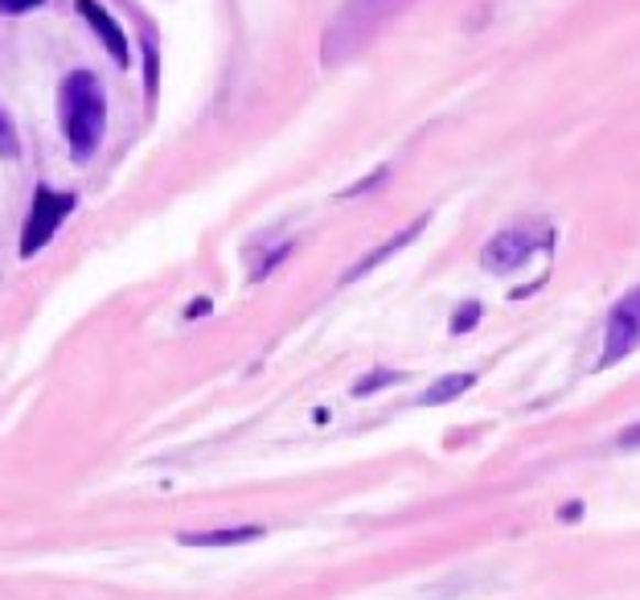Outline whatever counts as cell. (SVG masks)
<instances>
[{
    "instance_id": "obj_1",
    "label": "cell",
    "mask_w": 640,
    "mask_h": 600,
    "mask_svg": "<svg viewBox=\"0 0 640 600\" xmlns=\"http://www.w3.org/2000/svg\"><path fill=\"white\" fill-rule=\"evenodd\" d=\"M58 116L70 157L75 161H90L107 132V95L99 87V78L90 75V71H75V75L62 78Z\"/></svg>"
},
{
    "instance_id": "obj_2",
    "label": "cell",
    "mask_w": 640,
    "mask_h": 600,
    "mask_svg": "<svg viewBox=\"0 0 640 600\" xmlns=\"http://www.w3.org/2000/svg\"><path fill=\"white\" fill-rule=\"evenodd\" d=\"M415 0H345L337 17L325 25V42H321V62L325 66H341V62L358 58L361 50L382 33L387 21L406 13Z\"/></svg>"
},
{
    "instance_id": "obj_3",
    "label": "cell",
    "mask_w": 640,
    "mask_h": 600,
    "mask_svg": "<svg viewBox=\"0 0 640 600\" xmlns=\"http://www.w3.org/2000/svg\"><path fill=\"white\" fill-rule=\"evenodd\" d=\"M78 197L66 194V190H50V185H37L30 206V218H25V235H21V259H33L42 251L45 243L58 235V226L75 214Z\"/></svg>"
},
{
    "instance_id": "obj_4",
    "label": "cell",
    "mask_w": 640,
    "mask_h": 600,
    "mask_svg": "<svg viewBox=\"0 0 640 600\" xmlns=\"http://www.w3.org/2000/svg\"><path fill=\"white\" fill-rule=\"evenodd\" d=\"M551 243V231H530V226H509L501 235H492V243H485L480 251V264L489 271H513L521 268L525 259L534 256L538 247Z\"/></svg>"
},
{
    "instance_id": "obj_5",
    "label": "cell",
    "mask_w": 640,
    "mask_h": 600,
    "mask_svg": "<svg viewBox=\"0 0 640 600\" xmlns=\"http://www.w3.org/2000/svg\"><path fill=\"white\" fill-rule=\"evenodd\" d=\"M637 342H640V288H632V292H625V297L611 304L599 366H611V362H620Z\"/></svg>"
},
{
    "instance_id": "obj_6",
    "label": "cell",
    "mask_w": 640,
    "mask_h": 600,
    "mask_svg": "<svg viewBox=\"0 0 640 600\" xmlns=\"http://www.w3.org/2000/svg\"><path fill=\"white\" fill-rule=\"evenodd\" d=\"M75 9L87 17L90 30L99 33V42H104V50L111 54V58H116V66H128V38H123L120 21L107 13L99 0H75Z\"/></svg>"
},
{
    "instance_id": "obj_7",
    "label": "cell",
    "mask_w": 640,
    "mask_h": 600,
    "mask_svg": "<svg viewBox=\"0 0 640 600\" xmlns=\"http://www.w3.org/2000/svg\"><path fill=\"white\" fill-rule=\"evenodd\" d=\"M268 535V526H223V531H194L181 535V547H239Z\"/></svg>"
},
{
    "instance_id": "obj_8",
    "label": "cell",
    "mask_w": 640,
    "mask_h": 600,
    "mask_svg": "<svg viewBox=\"0 0 640 600\" xmlns=\"http://www.w3.org/2000/svg\"><path fill=\"white\" fill-rule=\"evenodd\" d=\"M423 226H427V218H415V223L406 226V231H399L394 239H387V243H382V247H373L370 256L358 259L354 268L345 271V285H349V280H358V276H366V271H373V268H378V264H382V259H390V256H394V251H402L406 243H415V235H419V231H423Z\"/></svg>"
},
{
    "instance_id": "obj_9",
    "label": "cell",
    "mask_w": 640,
    "mask_h": 600,
    "mask_svg": "<svg viewBox=\"0 0 640 600\" xmlns=\"http://www.w3.org/2000/svg\"><path fill=\"white\" fill-rule=\"evenodd\" d=\"M468 387H473V375H447V378H440L435 387L423 390V404L440 407V404H447V399H460Z\"/></svg>"
},
{
    "instance_id": "obj_10",
    "label": "cell",
    "mask_w": 640,
    "mask_h": 600,
    "mask_svg": "<svg viewBox=\"0 0 640 600\" xmlns=\"http://www.w3.org/2000/svg\"><path fill=\"white\" fill-rule=\"evenodd\" d=\"M390 383H399V375H394V371H373V375H366L358 383V387H354V395H370V390H378V387H390Z\"/></svg>"
},
{
    "instance_id": "obj_11",
    "label": "cell",
    "mask_w": 640,
    "mask_h": 600,
    "mask_svg": "<svg viewBox=\"0 0 640 600\" xmlns=\"http://www.w3.org/2000/svg\"><path fill=\"white\" fill-rule=\"evenodd\" d=\"M0 152H4V157L17 152V132H13V120H9L4 104H0Z\"/></svg>"
},
{
    "instance_id": "obj_12",
    "label": "cell",
    "mask_w": 640,
    "mask_h": 600,
    "mask_svg": "<svg viewBox=\"0 0 640 600\" xmlns=\"http://www.w3.org/2000/svg\"><path fill=\"white\" fill-rule=\"evenodd\" d=\"M477 317H480V304H473V300H468V304H464V313L452 317V333L473 330V325H477Z\"/></svg>"
},
{
    "instance_id": "obj_13",
    "label": "cell",
    "mask_w": 640,
    "mask_h": 600,
    "mask_svg": "<svg viewBox=\"0 0 640 600\" xmlns=\"http://www.w3.org/2000/svg\"><path fill=\"white\" fill-rule=\"evenodd\" d=\"M45 0H0V13H33Z\"/></svg>"
},
{
    "instance_id": "obj_14",
    "label": "cell",
    "mask_w": 640,
    "mask_h": 600,
    "mask_svg": "<svg viewBox=\"0 0 640 600\" xmlns=\"http://www.w3.org/2000/svg\"><path fill=\"white\" fill-rule=\"evenodd\" d=\"M620 449H640V424H637V428H628V432L620 436Z\"/></svg>"
}]
</instances>
